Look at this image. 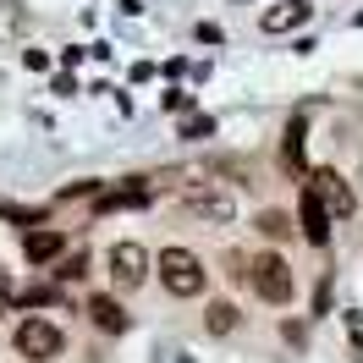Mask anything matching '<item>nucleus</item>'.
Wrapping results in <instances>:
<instances>
[{
	"mask_svg": "<svg viewBox=\"0 0 363 363\" xmlns=\"http://www.w3.org/2000/svg\"><path fill=\"white\" fill-rule=\"evenodd\" d=\"M155 275H160V286H165V292L171 297H199L204 292V259H199V253H187V248H165L155 259Z\"/></svg>",
	"mask_w": 363,
	"mask_h": 363,
	"instance_id": "f257e3e1",
	"label": "nucleus"
},
{
	"mask_svg": "<svg viewBox=\"0 0 363 363\" xmlns=\"http://www.w3.org/2000/svg\"><path fill=\"white\" fill-rule=\"evenodd\" d=\"M248 281H253V292L264 297V303H292L297 292V281H292V264L281 259V253H259V259H248Z\"/></svg>",
	"mask_w": 363,
	"mask_h": 363,
	"instance_id": "f03ea898",
	"label": "nucleus"
},
{
	"mask_svg": "<svg viewBox=\"0 0 363 363\" xmlns=\"http://www.w3.org/2000/svg\"><path fill=\"white\" fill-rule=\"evenodd\" d=\"M61 347H67V336H61L55 319H23V325H17V352H23V358L50 363V358H61Z\"/></svg>",
	"mask_w": 363,
	"mask_h": 363,
	"instance_id": "7ed1b4c3",
	"label": "nucleus"
},
{
	"mask_svg": "<svg viewBox=\"0 0 363 363\" xmlns=\"http://www.w3.org/2000/svg\"><path fill=\"white\" fill-rule=\"evenodd\" d=\"M105 264H111V281L121 286V292H133V286H143V275L155 270V259L143 253V242H116V248L105 253Z\"/></svg>",
	"mask_w": 363,
	"mask_h": 363,
	"instance_id": "20e7f679",
	"label": "nucleus"
},
{
	"mask_svg": "<svg viewBox=\"0 0 363 363\" xmlns=\"http://www.w3.org/2000/svg\"><path fill=\"white\" fill-rule=\"evenodd\" d=\"M308 193L319 199V209H325L330 220L352 215V204H358V199H352V187H347V177H341V171H330V165H319L314 177H308Z\"/></svg>",
	"mask_w": 363,
	"mask_h": 363,
	"instance_id": "39448f33",
	"label": "nucleus"
},
{
	"mask_svg": "<svg viewBox=\"0 0 363 363\" xmlns=\"http://www.w3.org/2000/svg\"><path fill=\"white\" fill-rule=\"evenodd\" d=\"M303 237H308L314 248H325V242H330V215L319 209V199L308 193V187H303Z\"/></svg>",
	"mask_w": 363,
	"mask_h": 363,
	"instance_id": "423d86ee",
	"label": "nucleus"
},
{
	"mask_svg": "<svg viewBox=\"0 0 363 363\" xmlns=\"http://www.w3.org/2000/svg\"><path fill=\"white\" fill-rule=\"evenodd\" d=\"M61 248H67V237H61V231H28V242H23L28 264H50Z\"/></svg>",
	"mask_w": 363,
	"mask_h": 363,
	"instance_id": "0eeeda50",
	"label": "nucleus"
},
{
	"mask_svg": "<svg viewBox=\"0 0 363 363\" xmlns=\"http://www.w3.org/2000/svg\"><path fill=\"white\" fill-rule=\"evenodd\" d=\"M89 319H94V325H105V330H116V336L127 330V314H121L116 297H89Z\"/></svg>",
	"mask_w": 363,
	"mask_h": 363,
	"instance_id": "6e6552de",
	"label": "nucleus"
},
{
	"mask_svg": "<svg viewBox=\"0 0 363 363\" xmlns=\"http://www.w3.org/2000/svg\"><path fill=\"white\" fill-rule=\"evenodd\" d=\"M182 204L193 215H209V220H231V199H209V193H182Z\"/></svg>",
	"mask_w": 363,
	"mask_h": 363,
	"instance_id": "1a4fd4ad",
	"label": "nucleus"
},
{
	"mask_svg": "<svg viewBox=\"0 0 363 363\" xmlns=\"http://www.w3.org/2000/svg\"><path fill=\"white\" fill-rule=\"evenodd\" d=\"M237 303H209V319H204V330L209 336H226V330H237Z\"/></svg>",
	"mask_w": 363,
	"mask_h": 363,
	"instance_id": "9d476101",
	"label": "nucleus"
},
{
	"mask_svg": "<svg viewBox=\"0 0 363 363\" xmlns=\"http://www.w3.org/2000/svg\"><path fill=\"white\" fill-rule=\"evenodd\" d=\"M259 231H264V237H275V242H281V237L292 231V220H286L281 209H264V215H259Z\"/></svg>",
	"mask_w": 363,
	"mask_h": 363,
	"instance_id": "9b49d317",
	"label": "nucleus"
},
{
	"mask_svg": "<svg viewBox=\"0 0 363 363\" xmlns=\"http://www.w3.org/2000/svg\"><path fill=\"white\" fill-rule=\"evenodd\" d=\"M286 165L303 171V121H292V133H286Z\"/></svg>",
	"mask_w": 363,
	"mask_h": 363,
	"instance_id": "f8f14e48",
	"label": "nucleus"
},
{
	"mask_svg": "<svg viewBox=\"0 0 363 363\" xmlns=\"http://www.w3.org/2000/svg\"><path fill=\"white\" fill-rule=\"evenodd\" d=\"M77 275H83V253H72L67 264H61V281H77Z\"/></svg>",
	"mask_w": 363,
	"mask_h": 363,
	"instance_id": "ddd939ff",
	"label": "nucleus"
}]
</instances>
